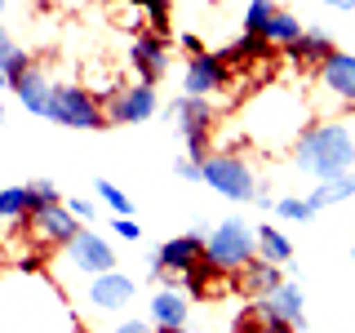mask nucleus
Here are the masks:
<instances>
[{"mask_svg":"<svg viewBox=\"0 0 355 333\" xmlns=\"http://www.w3.org/2000/svg\"><path fill=\"white\" fill-rule=\"evenodd\" d=\"M253 253H258V231H253L244 218H222L205 236V258L214 262L218 275L244 271V266L253 262Z\"/></svg>","mask_w":355,"mask_h":333,"instance_id":"nucleus-4","label":"nucleus"},{"mask_svg":"<svg viewBox=\"0 0 355 333\" xmlns=\"http://www.w3.org/2000/svg\"><path fill=\"white\" fill-rule=\"evenodd\" d=\"M200 182L214 187L222 200H236V205H249L258 196V178H253L249 160L244 155H231V151H214L205 164H200Z\"/></svg>","mask_w":355,"mask_h":333,"instance_id":"nucleus-5","label":"nucleus"},{"mask_svg":"<svg viewBox=\"0 0 355 333\" xmlns=\"http://www.w3.org/2000/svg\"><path fill=\"white\" fill-rule=\"evenodd\" d=\"M67 262L76 266L80 275H107V271H116V249L98 236V231H89V227H80L71 236V244H67Z\"/></svg>","mask_w":355,"mask_h":333,"instance_id":"nucleus-10","label":"nucleus"},{"mask_svg":"<svg viewBox=\"0 0 355 333\" xmlns=\"http://www.w3.org/2000/svg\"><path fill=\"white\" fill-rule=\"evenodd\" d=\"M155 107H160L155 85H142V80L120 85L107 103V125H142V120L155 116Z\"/></svg>","mask_w":355,"mask_h":333,"instance_id":"nucleus-9","label":"nucleus"},{"mask_svg":"<svg viewBox=\"0 0 355 333\" xmlns=\"http://www.w3.org/2000/svg\"><path fill=\"white\" fill-rule=\"evenodd\" d=\"M275 214H280L284 222H311L315 209L306 205V196H275Z\"/></svg>","mask_w":355,"mask_h":333,"instance_id":"nucleus-30","label":"nucleus"},{"mask_svg":"<svg viewBox=\"0 0 355 333\" xmlns=\"http://www.w3.org/2000/svg\"><path fill=\"white\" fill-rule=\"evenodd\" d=\"M0 222H27L31 227V196H27V187H0Z\"/></svg>","mask_w":355,"mask_h":333,"instance_id":"nucleus-26","label":"nucleus"},{"mask_svg":"<svg viewBox=\"0 0 355 333\" xmlns=\"http://www.w3.org/2000/svg\"><path fill=\"white\" fill-rule=\"evenodd\" d=\"M288 58H293V62H311V67H315V71H320V67H324L329 58H333V53H338V44H333V36H329V31H302V36H297V44H288Z\"/></svg>","mask_w":355,"mask_h":333,"instance_id":"nucleus-19","label":"nucleus"},{"mask_svg":"<svg viewBox=\"0 0 355 333\" xmlns=\"http://www.w3.org/2000/svg\"><path fill=\"white\" fill-rule=\"evenodd\" d=\"M155 333H187V329H155Z\"/></svg>","mask_w":355,"mask_h":333,"instance_id":"nucleus-43","label":"nucleus"},{"mask_svg":"<svg viewBox=\"0 0 355 333\" xmlns=\"http://www.w3.org/2000/svg\"><path fill=\"white\" fill-rule=\"evenodd\" d=\"M351 120H355V107H351Z\"/></svg>","mask_w":355,"mask_h":333,"instance_id":"nucleus-45","label":"nucleus"},{"mask_svg":"<svg viewBox=\"0 0 355 333\" xmlns=\"http://www.w3.org/2000/svg\"><path fill=\"white\" fill-rule=\"evenodd\" d=\"M0 67H5V76H9V85H18V80H22V76H27V71H31V53H27V49H18V44H14V49H9V53H5V58H0Z\"/></svg>","mask_w":355,"mask_h":333,"instance_id":"nucleus-32","label":"nucleus"},{"mask_svg":"<svg viewBox=\"0 0 355 333\" xmlns=\"http://www.w3.org/2000/svg\"><path fill=\"white\" fill-rule=\"evenodd\" d=\"M173 173L182 178V182H200V160H191V155H178V160H173Z\"/></svg>","mask_w":355,"mask_h":333,"instance_id":"nucleus-36","label":"nucleus"},{"mask_svg":"<svg viewBox=\"0 0 355 333\" xmlns=\"http://www.w3.org/2000/svg\"><path fill=\"white\" fill-rule=\"evenodd\" d=\"M111 231H116L120 240H129V244H138V240H142V227H138L133 218H111Z\"/></svg>","mask_w":355,"mask_h":333,"instance_id":"nucleus-35","label":"nucleus"},{"mask_svg":"<svg viewBox=\"0 0 355 333\" xmlns=\"http://www.w3.org/2000/svg\"><path fill=\"white\" fill-rule=\"evenodd\" d=\"M178 44L187 49V58H196V53H209V49H205V40H200L196 31H178Z\"/></svg>","mask_w":355,"mask_h":333,"instance_id":"nucleus-37","label":"nucleus"},{"mask_svg":"<svg viewBox=\"0 0 355 333\" xmlns=\"http://www.w3.org/2000/svg\"><path fill=\"white\" fill-rule=\"evenodd\" d=\"M200 262H205V231H182V236L164 240L160 249L151 253L147 275L151 280H178V275H187Z\"/></svg>","mask_w":355,"mask_h":333,"instance_id":"nucleus-8","label":"nucleus"},{"mask_svg":"<svg viewBox=\"0 0 355 333\" xmlns=\"http://www.w3.org/2000/svg\"><path fill=\"white\" fill-rule=\"evenodd\" d=\"M85 89L98 98V103H103V98L111 103V94H116V80H111V67L94 62V67H89V76H85Z\"/></svg>","mask_w":355,"mask_h":333,"instance_id":"nucleus-31","label":"nucleus"},{"mask_svg":"<svg viewBox=\"0 0 355 333\" xmlns=\"http://www.w3.org/2000/svg\"><path fill=\"white\" fill-rule=\"evenodd\" d=\"M253 231H258V258L262 262H275V266L293 262V240H288L280 227H271V222H253Z\"/></svg>","mask_w":355,"mask_h":333,"instance_id":"nucleus-22","label":"nucleus"},{"mask_svg":"<svg viewBox=\"0 0 355 333\" xmlns=\"http://www.w3.org/2000/svg\"><path fill=\"white\" fill-rule=\"evenodd\" d=\"M31 227H36V236L44 240V244H71V236L80 227H76V218L67 214V205H49V209H40L36 218H31Z\"/></svg>","mask_w":355,"mask_h":333,"instance_id":"nucleus-17","label":"nucleus"},{"mask_svg":"<svg viewBox=\"0 0 355 333\" xmlns=\"http://www.w3.org/2000/svg\"><path fill=\"white\" fill-rule=\"evenodd\" d=\"M293 164L302 173H311L315 182L351 173V164H355L351 129L342 125V120H315V125H306L293 142Z\"/></svg>","mask_w":355,"mask_h":333,"instance_id":"nucleus-2","label":"nucleus"},{"mask_svg":"<svg viewBox=\"0 0 355 333\" xmlns=\"http://www.w3.org/2000/svg\"><path fill=\"white\" fill-rule=\"evenodd\" d=\"M27 196H31V218H36L40 209H49V205H62V191L49 182V178H31V182H27Z\"/></svg>","mask_w":355,"mask_h":333,"instance_id":"nucleus-29","label":"nucleus"},{"mask_svg":"<svg viewBox=\"0 0 355 333\" xmlns=\"http://www.w3.org/2000/svg\"><path fill=\"white\" fill-rule=\"evenodd\" d=\"M62 205H67V214H71L76 222H94V218H98L94 200H85V196H71V200H62Z\"/></svg>","mask_w":355,"mask_h":333,"instance_id":"nucleus-33","label":"nucleus"},{"mask_svg":"<svg viewBox=\"0 0 355 333\" xmlns=\"http://www.w3.org/2000/svg\"><path fill=\"white\" fill-rule=\"evenodd\" d=\"M85 298H89L94 311H125L133 298H138V284H133V275H125L116 266V271H107V275H94Z\"/></svg>","mask_w":355,"mask_h":333,"instance_id":"nucleus-13","label":"nucleus"},{"mask_svg":"<svg viewBox=\"0 0 355 333\" xmlns=\"http://www.w3.org/2000/svg\"><path fill=\"white\" fill-rule=\"evenodd\" d=\"M94 191H98V200H103V205H107V209H111L116 218H133V200H129L125 191H120L116 182H107V178H98V182H94Z\"/></svg>","mask_w":355,"mask_h":333,"instance_id":"nucleus-28","label":"nucleus"},{"mask_svg":"<svg viewBox=\"0 0 355 333\" xmlns=\"http://www.w3.org/2000/svg\"><path fill=\"white\" fill-rule=\"evenodd\" d=\"M302 31H306V27L297 22V14H293V9H280V5H275V14H271V22H266L262 40L271 44V49H280V44L288 49V44H297V36H302Z\"/></svg>","mask_w":355,"mask_h":333,"instance_id":"nucleus-24","label":"nucleus"},{"mask_svg":"<svg viewBox=\"0 0 355 333\" xmlns=\"http://www.w3.org/2000/svg\"><path fill=\"white\" fill-rule=\"evenodd\" d=\"M355 196V173H342V178H329V182H315V191L306 196V205L315 209H333V205H347Z\"/></svg>","mask_w":355,"mask_h":333,"instance_id":"nucleus-23","label":"nucleus"},{"mask_svg":"<svg viewBox=\"0 0 355 333\" xmlns=\"http://www.w3.org/2000/svg\"><path fill=\"white\" fill-rule=\"evenodd\" d=\"M271 14H275V0H249V5H244V14H240L244 36H262L266 22H271Z\"/></svg>","mask_w":355,"mask_h":333,"instance_id":"nucleus-27","label":"nucleus"},{"mask_svg":"<svg viewBox=\"0 0 355 333\" xmlns=\"http://www.w3.org/2000/svg\"><path fill=\"white\" fill-rule=\"evenodd\" d=\"M187 316H191V298L182 289H155L151 293V325L155 329H187Z\"/></svg>","mask_w":355,"mask_h":333,"instance_id":"nucleus-15","label":"nucleus"},{"mask_svg":"<svg viewBox=\"0 0 355 333\" xmlns=\"http://www.w3.org/2000/svg\"><path fill=\"white\" fill-rule=\"evenodd\" d=\"M262 302L271 307L280 320H288L293 329H306V298H302V289H297L293 280H288V284H280L271 298H262Z\"/></svg>","mask_w":355,"mask_h":333,"instance_id":"nucleus-21","label":"nucleus"},{"mask_svg":"<svg viewBox=\"0 0 355 333\" xmlns=\"http://www.w3.org/2000/svg\"><path fill=\"white\" fill-rule=\"evenodd\" d=\"M14 49V40H9V31H5V0H0V58Z\"/></svg>","mask_w":355,"mask_h":333,"instance_id":"nucleus-39","label":"nucleus"},{"mask_svg":"<svg viewBox=\"0 0 355 333\" xmlns=\"http://www.w3.org/2000/svg\"><path fill=\"white\" fill-rule=\"evenodd\" d=\"M5 120H9V111H5V103H0V129H5Z\"/></svg>","mask_w":355,"mask_h":333,"instance_id":"nucleus-42","label":"nucleus"},{"mask_svg":"<svg viewBox=\"0 0 355 333\" xmlns=\"http://www.w3.org/2000/svg\"><path fill=\"white\" fill-rule=\"evenodd\" d=\"M236 333H297L288 320H280L266 302H249L236 316Z\"/></svg>","mask_w":355,"mask_h":333,"instance_id":"nucleus-20","label":"nucleus"},{"mask_svg":"<svg viewBox=\"0 0 355 333\" xmlns=\"http://www.w3.org/2000/svg\"><path fill=\"white\" fill-rule=\"evenodd\" d=\"M324 5H333V9H342V14H351V9H355V0H324Z\"/></svg>","mask_w":355,"mask_h":333,"instance_id":"nucleus-40","label":"nucleus"},{"mask_svg":"<svg viewBox=\"0 0 355 333\" xmlns=\"http://www.w3.org/2000/svg\"><path fill=\"white\" fill-rule=\"evenodd\" d=\"M351 262H355V249H351Z\"/></svg>","mask_w":355,"mask_h":333,"instance_id":"nucleus-44","label":"nucleus"},{"mask_svg":"<svg viewBox=\"0 0 355 333\" xmlns=\"http://www.w3.org/2000/svg\"><path fill=\"white\" fill-rule=\"evenodd\" d=\"M129 62H133V71H138L142 85H155L169 71V40H164L160 31H138L133 44H129Z\"/></svg>","mask_w":355,"mask_h":333,"instance_id":"nucleus-12","label":"nucleus"},{"mask_svg":"<svg viewBox=\"0 0 355 333\" xmlns=\"http://www.w3.org/2000/svg\"><path fill=\"white\" fill-rule=\"evenodd\" d=\"M116 333H155V325H151V320H125Z\"/></svg>","mask_w":355,"mask_h":333,"instance_id":"nucleus-38","label":"nucleus"},{"mask_svg":"<svg viewBox=\"0 0 355 333\" xmlns=\"http://www.w3.org/2000/svg\"><path fill=\"white\" fill-rule=\"evenodd\" d=\"M315 80H320V89H324L329 98H338V103L355 107V53L338 49V53H333V58L315 71Z\"/></svg>","mask_w":355,"mask_h":333,"instance_id":"nucleus-14","label":"nucleus"},{"mask_svg":"<svg viewBox=\"0 0 355 333\" xmlns=\"http://www.w3.org/2000/svg\"><path fill=\"white\" fill-rule=\"evenodd\" d=\"M133 5H142V14L155 22V31H164V18H169V0H133Z\"/></svg>","mask_w":355,"mask_h":333,"instance_id":"nucleus-34","label":"nucleus"},{"mask_svg":"<svg viewBox=\"0 0 355 333\" xmlns=\"http://www.w3.org/2000/svg\"><path fill=\"white\" fill-rule=\"evenodd\" d=\"M0 89H14V85H9V76H5V67H0Z\"/></svg>","mask_w":355,"mask_h":333,"instance_id":"nucleus-41","label":"nucleus"},{"mask_svg":"<svg viewBox=\"0 0 355 333\" xmlns=\"http://www.w3.org/2000/svg\"><path fill=\"white\" fill-rule=\"evenodd\" d=\"M49 120L62 129H107V107L89 94L85 85H53V103H49Z\"/></svg>","mask_w":355,"mask_h":333,"instance_id":"nucleus-6","label":"nucleus"},{"mask_svg":"<svg viewBox=\"0 0 355 333\" xmlns=\"http://www.w3.org/2000/svg\"><path fill=\"white\" fill-rule=\"evenodd\" d=\"M14 94H18V103L22 111H31V116H40V120H49V103H53V80L40 71V67H31L27 76L14 85Z\"/></svg>","mask_w":355,"mask_h":333,"instance_id":"nucleus-16","label":"nucleus"},{"mask_svg":"<svg viewBox=\"0 0 355 333\" xmlns=\"http://www.w3.org/2000/svg\"><path fill=\"white\" fill-rule=\"evenodd\" d=\"M0 333H80V320L49 275L22 266L0 275Z\"/></svg>","mask_w":355,"mask_h":333,"instance_id":"nucleus-1","label":"nucleus"},{"mask_svg":"<svg viewBox=\"0 0 355 333\" xmlns=\"http://www.w3.org/2000/svg\"><path fill=\"white\" fill-rule=\"evenodd\" d=\"M271 53V44H266L262 36H240L236 44H227V49H218V58L227 67H244V62H258Z\"/></svg>","mask_w":355,"mask_h":333,"instance_id":"nucleus-25","label":"nucleus"},{"mask_svg":"<svg viewBox=\"0 0 355 333\" xmlns=\"http://www.w3.org/2000/svg\"><path fill=\"white\" fill-rule=\"evenodd\" d=\"M280 284H284V266H275V262L253 258V262L240 271V289H244L249 298H258V302H262V298H271Z\"/></svg>","mask_w":355,"mask_h":333,"instance_id":"nucleus-18","label":"nucleus"},{"mask_svg":"<svg viewBox=\"0 0 355 333\" xmlns=\"http://www.w3.org/2000/svg\"><path fill=\"white\" fill-rule=\"evenodd\" d=\"M231 85V67L218 58V53H196L187 58V71H182V94L187 98H214Z\"/></svg>","mask_w":355,"mask_h":333,"instance_id":"nucleus-11","label":"nucleus"},{"mask_svg":"<svg viewBox=\"0 0 355 333\" xmlns=\"http://www.w3.org/2000/svg\"><path fill=\"white\" fill-rule=\"evenodd\" d=\"M249 138L262 142V147H284V142H297V133L306 125V111H302V98L293 89H266L262 98H253L249 107Z\"/></svg>","mask_w":355,"mask_h":333,"instance_id":"nucleus-3","label":"nucleus"},{"mask_svg":"<svg viewBox=\"0 0 355 333\" xmlns=\"http://www.w3.org/2000/svg\"><path fill=\"white\" fill-rule=\"evenodd\" d=\"M169 116H173V129L187 142V155L205 164L214 155V147H209V133H214V98H187L182 94V98H173Z\"/></svg>","mask_w":355,"mask_h":333,"instance_id":"nucleus-7","label":"nucleus"}]
</instances>
